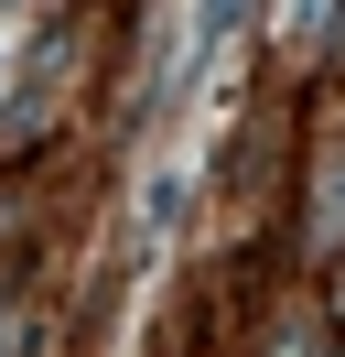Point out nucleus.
Wrapping results in <instances>:
<instances>
[{"label":"nucleus","mask_w":345,"mask_h":357,"mask_svg":"<svg viewBox=\"0 0 345 357\" xmlns=\"http://www.w3.org/2000/svg\"><path fill=\"white\" fill-rule=\"evenodd\" d=\"M11 347H22V325H11V303H0V357H11Z\"/></svg>","instance_id":"obj_2"},{"label":"nucleus","mask_w":345,"mask_h":357,"mask_svg":"<svg viewBox=\"0 0 345 357\" xmlns=\"http://www.w3.org/2000/svg\"><path fill=\"white\" fill-rule=\"evenodd\" d=\"M323 11H335V0H280V44H291V54L323 44Z\"/></svg>","instance_id":"obj_1"}]
</instances>
